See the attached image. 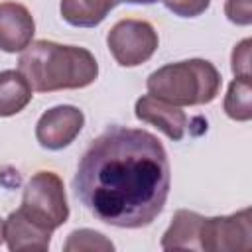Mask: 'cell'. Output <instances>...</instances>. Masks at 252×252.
Listing matches in <instances>:
<instances>
[{"instance_id": "6da1fadb", "label": "cell", "mask_w": 252, "mask_h": 252, "mask_svg": "<svg viewBox=\"0 0 252 252\" xmlns=\"http://www.w3.org/2000/svg\"><path fill=\"white\" fill-rule=\"evenodd\" d=\"M169 161L161 142L138 128L110 126L85 150L73 189L100 222L142 228L163 211L169 195Z\"/></svg>"}, {"instance_id": "7a4b0ae2", "label": "cell", "mask_w": 252, "mask_h": 252, "mask_svg": "<svg viewBox=\"0 0 252 252\" xmlns=\"http://www.w3.org/2000/svg\"><path fill=\"white\" fill-rule=\"evenodd\" d=\"M18 71L28 79L32 91L53 93L89 87L98 77V63L85 47L37 39L22 51Z\"/></svg>"}, {"instance_id": "3957f363", "label": "cell", "mask_w": 252, "mask_h": 252, "mask_svg": "<svg viewBox=\"0 0 252 252\" xmlns=\"http://www.w3.org/2000/svg\"><path fill=\"white\" fill-rule=\"evenodd\" d=\"M146 87L150 94L175 106L209 104L220 91V73L211 61L187 59L154 71L148 77Z\"/></svg>"}, {"instance_id": "277c9868", "label": "cell", "mask_w": 252, "mask_h": 252, "mask_svg": "<svg viewBox=\"0 0 252 252\" xmlns=\"http://www.w3.org/2000/svg\"><path fill=\"white\" fill-rule=\"evenodd\" d=\"M32 220L47 230H55L69 219V205L63 181L53 171H37L24 187L22 207Z\"/></svg>"}, {"instance_id": "5b68a950", "label": "cell", "mask_w": 252, "mask_h": 252, "mask_svg": "<svg viewBox=\"0 0 252 252\" xmlns=\"http://www.w3.org/2000/svg\"><path fill=\"white\" fill-rule=\"evenodd\" d=\"M106 43L118 65L136 67L146 63L156 53L158 33L150 22L126 18L110 28Z\"/></svg>"}, {"instance_id": "8992f818", "label": "cell", "mask_w": 252, "mask_h": 252, "mask_svg": "<svg viewBox=\"0 0 252 252\" xmlns=\"http://www.w3.org/2000/svg\"><path fill=\"white\" fill-rule=\"evenodd\" d=\"M199 244L205 252L252 248V211L246 207L228 217H203Z\"/></svg>"}, {"instance_id": "52a82bcc", "label": "cell", "mask_w": 252, "mask_h": 252, "mask_svg": "<svg viewBox=\"0 0 252 252\" xmlns=\"http://www.w3.org/2000/svg\"><path fill=\"white\" fill-rule=\"evenodd\" d=\"M85 126V114L77 106L71 104H59L43 112L35 124V138L41 148L45 150H63L75 138Z\"/></svg>"}, {"instance_id": "ba28073f", "label": "cell", "mask_w": 252, "mask_h": 252, "mask_svg": "<svg viewBox=\"0 0 252 252\" xmlns=\"http://www.w3.org/2000/svg\"><path fill=\"white\" fill-rule=\"evenodd\" d=\"M134 112H136L138 120L156 126L173 142H179L185 136L187 114L179 106H175L159 96H154V94L140 96L136 100Z\"/></svg>"}, {"instance_id": "9c48e42d", "label": "cell", "mask_w": 252, "mask_h": 252, "mask_svg": "<svg viewBox=\"0 0 252 252\" xmlns=\"http://www.w3.org/2000/svg\"><path fill=\"white\" fill-rule=\"evenodd\" d=\"M35 24L30 10L18 2L0 4V49L6 53L24 51L33 37Z\"/></svg>"}, {"instance_id": "30bf717a", "label": "cell", "mask_w": 252, "mask_h": 252, "mask_svg": "<svg viewBox=\"0 0 252 252\" xmlns=\"http://www.w3.org/2000/svg\"><path fill=\"white\" fill-rule=\"evenodd\" d=\"M4 240L12 252H45L51 242V230L18 209L4 220Z\"/></svg>"}, {"instance_id": "8fae6325", "label": "cell", "mask_w": 252, "mask_h": 252, "mask_svg": "<svg viewBox=\"0 0 252 252\" xmlns=\"http://www.w3.org/2000/svg\"><path fill=\"white\" fill-rule=\"evenodd\" d=\"M203 217L199 213L179 209L173 215L169 228L163 232L161 248L163 250H201L199 230Z\"/></svg>"}, {"instance_id": "7c38bea8", "label": "cell", "mask_w": 252, "mask_h": 252, "mask_svg": "<svg viewBox=\"0 0 252 252\" xmlns=\"http://www.w3.org/2000/svg\"><path fill=\"white\" fill-rule=\"evenodd\" d=\"M122 0H61V16L75 28H94Z\"/></svg>"}, {"instance_id": "4fadbf2b", "label": "cell", "mask_w": 252, "mask_h": 252, "mask_svg": "<svg viewBox=\"0 0 252 252\" xmlns=\"http://www.w3.org/2000/svg\"><path fill=\"white\" fill-rule=\"evenodd\" d=\"M32 87L28 79L14 69L0 73V116H14L22 112L32 100Z\"/></svg>"}, {"instance_id": "5bb4252c", "label": "cell", "mask_w": 252, "mask_h": 252, "mask_svg": "<svg viewBox=\"0 0 252 252\" xmlns=\"http://www.w3.org/2000/svg\"><path fill=\"white\" fill-rule=\"evenodd\" d=\"M250 79H236L228 85L224 96V112L238 122H246L252 118V104H250Z\"/></svg>"}, {"instance_id": "9a60e30c", "label": "cell", "mask_w": 252, "mask_h": 252, "mask_svg": "<svg viewBox=\"0 0 252 252\" xmlns=\"http://www.w3.org/2000/svg\"><path fill=\"white\" fill-rule=\"evenodd\" d=\"M65 252H108L114 250V244L104 238V234L91 230V228H81V230H73L67 238V242L63 244Z\"/></svg>"}, {"instance_id": "2e32d148", "label": "cell", "mask_w": 252, "mask_h": 252, "mask_svg": "<svg viewBox=\"0 0 252 252\" xmlns=\"http://www.w3.org/2000/svg\"><path fill=\"white\" fill-rule=\"evenodd\" d=\"M163 4L175 16L195 18V16H201L209 8L211 0H163Z\"/></svg>"}, {"instance_id": "e0dca14e", "label": "cell", "mask_w": 252, "mask_h": 252, "mask_svg": "<svg viewBox=\"0 0 252 252\" xmlns=\"http://www.w3.org/2000/svg\"><path fill=\"white\" fill-rule=\"evenodd\" d=\"M250 39H242L232 49V73L236 79H250Z\"/></svg>"}, {"instance_id": "ac0fdd59", "label": "cell", "mask_w": 252, "mask_h": 252, "mask_svg": "<svg viewBox=\"0 0 252 252\" xmlns=\"http://www.w3.org/2000/svg\"><path fill=\"white\" fill-rule=\"evenodd\" d=\"M224 14L236 26H250L252 24L250 0H226L224 2Z\"/></svg>"}, {"instance_id": "d6986e66", "label": "cell", "mask_w": 252, "mask_h": 252, "mask_svg": "<svg viewBox=\"0 0 252 252\" xmlns=\"http://www.w3.org/2000/svg\"><path fill=\"white\" fill-rule=\"evenodd\" d=\"M122 2H128V4H154L158 0H122Z\"/></svg>"}, {"instance_id": "ffe728a7", "label": "cell", "mask_w": 252, "mask_h": 252, "mask_svg": "<svg viewBox=\"0 0 252 252\" xmlns=\"http://www.w3.org/2000/svg\"><path fill=\"white\" fill-rule=\"evenodd\" d=\"M2 240H4V220L0 219V244H2Z\"/></svg>"}]
</instances>
